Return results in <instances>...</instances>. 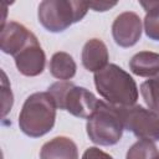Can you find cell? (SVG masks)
Instances as JSON below:
<instances>
[{"label": "cell", "instance_id": "9c48e42d", "mask_svg": "<svg viewBox=\"0 0 159 159\" xmlns=\"http://www.w3.org/2000/svg\"><path fill=\"white\" fill-rule=\"evenodd\" d=\"M36 36L22 24L9 21L1 27L0 47L4 53L15 56L25 48Z\"/></svg>", "mask_w": 159, "mask_h": 159}, {"label": "cell", "instance_id": "e0dca14e", "mask_svg": "<svg viewBox=\"0 0 159 159\" xmlns=\"http://www.w3.org/2000/svg\"><path fill=\"white\" fill-rule=\"evenodd\" d=\"M1 75H2V81H1V97H2V117H5L9 111L11 109L12 107V102H14V98H12V92H11V88H10V84L7 82V78H6V75L4 71H1Z\"/></svg>", "mask_w": 159, "mask_h": 159}, {"label": "cell", "instance_id": "30bf717a", "mask_svg": "<svg viewBox=\"0 0 159 159\" xmlns=\"http://www.w3.org/2000/svg\"><path fill=\"white\" fill-rule=\"evenodd\" d=\"M109 53L106 43L99 39L88 40L82 48V65L91 72H98L108 66Z\"/></svg>", "mask_w": 159, "mask_h": 159}, {"label": "cell", "instance_id": "2e32d148", "mask_svg": "<svg viewBox=\"0 0 159 159\" xmlns=\"http://www.w3.org/2000/svg\"><path fill=\"white\" fill-rule=\"evenodd\" d=\"M125 159H159V150L154 142L139 139L128 149Z\"/></svg>", "mask_w": 159, "mask_h": 159}, {"label": "cell", "instance_id": "6da1fadb", "mask_svg": "<svg viewBox=\"0 0 159 159\" xmlns=\"http://www.w3.org/2000/svg\"><path fill=\"white\" fill-rule=\"evenodd\" d=\"M94 86L99 96L107 103L124 108L132 107L138 99V87L133 77L122 67L109 63L103 70L94 73Z\"/></svg>", "mask_w": 159, "mask_h": 159}, {"label": "cell", "instance_id": "8fae6325", "mask_svg": "<svg viewBox=\"0 0 159 159\" xmlns=\"http://www.w3.org/2000/svg\"><path fill=\"white\" fill-rule=\"evenodd\" d=\"M40 159H78V149L68 137H55L42 145Z\"/></svg>", "mask_w": 159, "mask_h": 159}, {"label": "cell", "instance_id": "52a82bcc", "mask_svg": "<svg viewBox=\"0 0 159 159\" xmlns=\"http://www.w3.org/2000/svg\"><path fill=\"white\" fill-rule=\"evenodd\" d=\"M112 36L120 47L134 46L142 36V20L139 15L133 11L119 14L112 24Z\"/></svg>", "mask_w": 159, "mask_h": 159}, {"label": "cell", "instance_id": "8992f818", "mask_svg": "<svg viewBox=\"0 0 159 159\" xmlns=\"http://www.w3.org/2000/svg\"><path fill=\"white\" fill-rule=\"evenodd\" d=\"M125 130L132 132L139 139L159 140V116L139 104L119 108Z\"/></svg>", "mask_w": 159, "mask_h": 159}, {"label": "cell", "instance_id": "ac0fdd59", "mask_svg": "<svg viewBox=\"0 0 159 159\" xmlns=\"http://www.w3.org/2000/svg\"><path fill=\"white\" fill-rule=\"evenodd\" d=\"M82 159H113V157H111L109 154H107L97 147H91L84 150Z\"/></svg>", "mask_w": 159, "mask_h": 159}, {"label": "cell", "instance_id": "4fadbf2b", "mask_svg": "<svg viewBox=\"0 0 159 159\" xmlns=\"http://www.w3.org/2000/svg\"><path fill=\"white\" fill-rule=\"evenodd\" d=\"M48 68H50V73L55 78L61 81H68L73 78V76L76 75L77 66L73 57L70 53L60 51L52 55Z\"/></svg>", "mask_w": 159, "mask_h": 159}, {"label": "cell", "instance_id": "277c9868", "mask_svg": "<svg viewBox=\"0 0 159 159\" xmlns=\"http://www.w3.org/2000/svg\"><path fill=\"white\" fill-rule=\"evenodd\" d=\"M89 9L88 2L76 0H43L39 5L37 17L42 27L57 34L81 21Z\"/></svg>", "mask_w": 159, "mask_h": 159}, {"label": "cell", "instance_id": "5bb4252c", "mask_svg": "<svg viewBox=\"0 0 159 159\" xmlns=\"http://www.w3.org/2000/svg\"><path fill=\"white\" fill-rule=\"evenodd\" d=\"M139 4L145 10V35L150 40L159 41V1H140Z\"/></svg>", "mask_w": 159, "mask_h": 159}, {"label": "cell", "instance_id": "7c38bea8", "mask_svg": "<svg viewBox=\"0 0 159 159\" xmlns=\"http://www.w3.org/2000/svg\"><path fill=\"white\" fill-rule=\"evenodd\" d=\"M129 68L139 77H155L159 75V53L140 51L130 58Z\"/></svg>", "mask_w": 159, "mask_h": 159}, {"label": "cell", "instance_id": "5b68a950", "mask_svg": "<svg viewBox=\"0 0 159 159\" xmlns=\"http://www.w3.org/2000/svg\"><path fill=\"white\" fill-rule=\"evenodd\" d=\"M47 92L52 96L58 109H65L72 116L84 119L89 118L98 102L91 91L68 81L52 83L47 88Z\"/></svg>", "mask_w": 159, "mask_h": 159}, {"label": "cell", "instance_id": "7a4b0ae2", "mask_svg": "<svg viewBox=\"0 0 159 159\" xmlns=\"http://www.w3.org/2000/svg\"><path fill=\"white\" fill-rule=\"evenodd\" d=\"M56 103L48 92H36L26 98L19 114V127L24 134L39 138L55 125Z\"/></svg>", "mask_w": 159, "mask_h": 159}, {"label": "cell", "instance_id": "ba28073f", "mask_svg": "<svg viewBox=\"0 0 159 159\" xmlns=\"http://www.w3.org/2000/svg\"><path fill=\"white\" fill-rule=\"evenodd\" d=\"M14 60L19 72L27 77L41 75L46 65V56L37 37H35L25 48L15 55Z\"/></svg>", "mask_w": 159, "mask_h": 159}, {"label": "cell", "instance_id": "d6986e66", "mask_svg": "<svg viewBox=\"0 0 159 159\" xmlns=\"http://www.w3.org/2000/svg\"><path fill=\"white\" fill-rule=\"evenodd\" d=\"M89 7L93 9L94 11H106L113 6L117 5V2H108V1H92V2H88Z\"/></svg>", "mask_w": 159, "mask_h": 159}, {"label": "cell", "instance_id": "9a60e30c", "mask_svg": "<svg viewBox=\"0 0 159 159\" xmlns=\"http://www.w3.org/2000/svg\"><path fill=\"white\" fill-rule=\"evenodd\" d=\"M140 94L148 106V109L159 116V75L140 84Z\"/></svg>", "mask_w": 159, "mask_h": 159}, {"label": "cell", "instance_id": "3957f363", "mask_svg": "<svg viewBox=\"0 0 159 159\" xmlns=\"http://www.w3.org/2000/svg\"><path fill=\"white\" fill-rule=\"evenodd\" d=\"M86 130L91 142L97 145L117 144L124 130L119 107L98 99L96 109L87 119Z\"/></svg>", "mask_w": 159, "mask_h": 159}]
</instances>
